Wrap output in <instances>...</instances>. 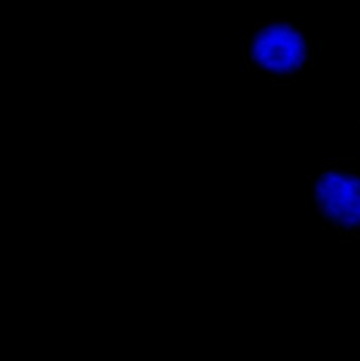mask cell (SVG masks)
Segmentation results:
<instances>
[{
	"mask_svg": "<svg viewBox=\"0 0 360 361\" xmlns=\"http://www.w3.org/2000/svg\"><path fill=\"white\" fill-rule=\"evenodd\" d=\"M307 62L308 42L300 25L273 21L252 37L249 63H255L259 72L288 77L302 72Z\"/></svg>",
	"mask_w": 360,
	"mask_h": 361,
	"instance_id": "obj_1",
	"label": "cell"
},
{
	"mask_svg": "<svg viewBox=\"0 0 360 361\" xmlns=\"http://www.w3.org/2000/svg\"><path fill=\"white\" fill-rule=\"evenodd\" d=\"M288 87L287 85H271V89L273 90H286Z\"/></svg>",
	"mask_w": 360,
	"mask_h": 361,
	"instance_id": "obj_2",
	"label": "cell"
}]
</instances>
